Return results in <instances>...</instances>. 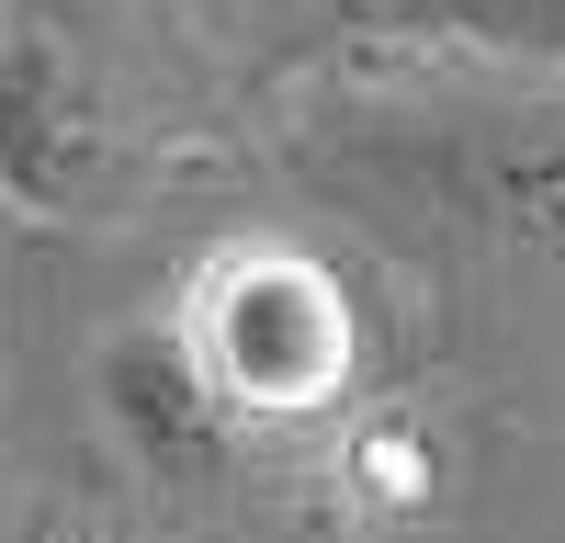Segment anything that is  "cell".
Wrapping results in <instances>:
<instances>
[{"instance_id": "3957f363", "label": "cell", "mask_w": 565, "mask_h": 543, "mask_svg": "<svg viewBox=\"0 0 565 543\" xmlns=\"http://www.w3.org/2000/svg\"><path fill=\"white\" fill-rule=\"evenodd\" d=\"M79 159H90V136H79L68 79L12 34V12H0V193L12 204H68Z\"/></svg>"}, {"instance_id": "7a4b0ae2", "label": "cell", "mask_w": 565, "mask_h": 543, "mask_svg": "<svg viewBox=\"0 0 565 543\" xmlns=\"http://www.w3.org/2000/svg\"><path fill=\"white\" fill-rule=\"evenodd\" d=\"M103 407H114L125 453H136L148 476H170V487H204V476H226V465L249 453L238 407L215 396L204 351L181 340V317H136V329L103 351Z\"/></svg>"}, {"instance_id": "277c9868", "label": "cell", "mask_w": 565, "mask_h": 543, "mask_svg": "<svg viewBox=\"0 0 565 543\" xmlns=\"http://www.w3.org/2000/svg\"><path fill=\"white\" fill-rule=\"evenodd\" d=\"M452 204L498 226V238H532V249H565V136H476L452 170Z\"/></svg>"}, {"instance_id": "6da1fadb", "label": "cell", "mask_w": 565, "mask_h": 543, "mask_svg": "<svg viewBox=\"0 0 565 543\" xmlns=\"http://www.w3.org/2000/svg\"><path fill=\"white\" fill-rule=\"evenodd\" d=\"M181 340L204 351L215 396L238 407V430H282V419H328L362 374V317L351 284L306 249H215L193 284H181Z\"/></svg>"}, {"instance_id": "5b68a950", "label": "cell", "mask_w": 565, "mask_h": 543, "mask_svg": "<svg viewBox=\"0 0 565 543\" xmlns=\"http://www.w3.org/2000/svg\"><path fill=\"white\" fill-rule=\"evenodd\" d=\"M373 34H452V45H509V57H565V0H340Z\"/></svg>"}]
</instances>
